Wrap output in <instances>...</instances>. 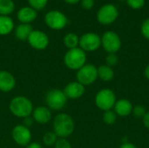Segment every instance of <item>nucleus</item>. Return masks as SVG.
<instances>
[{
    "instance_id": "obj_1",
    "label": "nucleus",
    "mask_w": 149,
    "mask_h": 148,
    "mask_svg": "<svg viewBox=\"0 0 149 148\" xmlns=\"http://www.w3.org/2000/svg\"><path fill=\"white\" fill-rule=\"evenodd\" d=\"M53 133L58 138L66 139L74 132V121L66 113H59L55 116L52 123Z\"/></svg>"
},
{
    "instance_id": "obj_2",
    "label": "nucleus",
    "mask_w": 149,
    "mask_h": 148,
    "mask_svg": "<svg viewBox=\"0 0 149 148\" xmlns=\"http://www.w3.org/2000/svg\"><path fill=\"white\" fill-rule=\"evenodd\" d=\"M10 113L17 118H27L33 112V105L31 101L24 96L14 97L9 105Z\"/></svg>"
},
{
    "instance_id": "obj_3",
    "label": "nucleus",
    "mask_w": 149,
    "mask_h": 148,
    "mask_svg": "<svg viewBox=\"0 0 149 148\" xmlns=\"http://www.w3.org/2000/svg\"><path fill=\"white\" fill-rule=\"evenodd\" d=\"M64 62L68 69L78 71L86 63V51L79 47L70 49L65 54Z\"/></svg>"
},
{
    "instance_id": "obj_4",
    "label": "nucleus",
    "mask_w": 149,
    "mask_h": 148,
    "mask_svg": "<svg viewBox=\"0 0 149 148\" xmlns=\"http://www.w3.org/2000/svg\"><path fill=\"white\" fill-rule=\"evenodd\" d=\"M115 93L108 88L102 89L98 92L95 96V105L97 107L104 112L112 110L116 103Z\"/></svg>"
},
{
    "instance_id": "obj_5",
    "label": "nucleus",
    "mask_w": 149,
    "mask_h": 148,
    "mask_svg": "<svg viewBox=\"0 0 149 148\" xmlns=\"http://www.w3.org/2000/svg\"><path fill=\"white\" fill-rule=\"evenodd\" d=\"M67 102L64 92L59 89H52L45 95V104L49 109L59 111L65 107Z\"/></svg>"
},
{
    "instance_id": "obj_6",
    "label": "nucleus",
    "mask_w": 149,
    "mask_h": 148,
    "mask_svg": "<svg viewBox=\"0 0 149 148\" xmlns=\"http://www.w3.org/2000/svg\"><path fill=\"white\" fill-rule=\"evenodd\" d=\"M45 23L50 29L59 31L66 26L68 19L63 12L58 10H52L45 14Z\"/></svg>"
},
{
    "instance_id": "obj_7",
    "label": "nucleus",
    "mask_w": 149,
    "mask_h": 148,
    "mask_svg": "<svg viewBox=\"0 0 149 148\" xmlns=\"http://www.w3.org/2000/svg\"><path fill=\"white\" fill-rule=\"evenodd\" d=\"M76 78L77 81L84 86L90 85L98 79V68L93 65L86 64L77 71Z\"/></svg>"
},
{
    "instance_id": "obj_8",
    "label": "nucleus",
    "mask_w": 149,
    "mask_h": 148,
    "mask_svg": "<svg viewBox=\"0 0 149 148\" xmlns=\"http://www.w3.org/2000/svg\"><path fill=\"white\" fill-rule=\"evenodd\" d=\"M118 9L112 3H106L97 12V20L100 24L107 25L113 24L118 17Z\"/></svg>"
},
{
    "instance_id": "obj_9",
    "label": "nucleus",
    "mask_w": 149,
    "mask_h": 148,
    "mask_svg": "<svg viewBox=\"0 0 149 148\" xmlns=\"http://www.w3.org/2000/svg\"><path fill=\"white\" fill-rule=\"evenodd\" d=\"M101 45L107 53H116L121 47V40L117 33L108 31L102 35Z\"/></svg>"
},
{
    "instance_id": "obj_10",
    "label": "nucleus",
    "mask_w": 149,
    "mask_h": 148,
    "mask_svg": "<svg viewBox=\"0 0 149 148\" xmlns=\"http://www.w3.org/2000/svg\"><path fill=\"white\" fill-rule=\"evenodd\" d=\"M79 45L84 51H95L101 45V38L94 32H87L79 38Z\"/></svg>"
},
{
    "instance_id": "obj_11",
    "label": "nucleus",
    "mask_w": 149,
    "mask_h": 148,
    "mask_svg": "<svg viewBox=\"0 0 149 148\" xmlns=\"http://www.w3.org/2000/svg\"><path fill=\"white\" fill-rule=\"evenodd\" d=\"M27 41L33 49L38 51L45 50L49 45V38L47 34L40 30H33Z\"/></svg>"
},
{
    "instance_id": "obj_12",
    "label": "nucleus",
    "mask_w": 149,
    "mask_h": 148,
    "mask_svg": "<svg viewBox=\"0 0 149 148\" xmlns=\"http://www.w3.org/2000/svg\"><path fill=\"white\" fill-rule=\"evenodd\" d=\"M11 136L15 143L22 147H26L31 140V133L30 129L24 125H17L14 126L11 132Z\"/></svg>"
},
{
    "instance_id": "obj_13",
    "label": "nucleus",
    "mask_w": 149,
    "mask_h": 148,
    "mask_svg": "<svg viewBox=\"0 0 149 148\" xmlns=\"http://www.w3.org/2000/svg\"><path fill=\"white\" fill-rule=\"evenodd\" d=\"M64 93L65 97L70 99H77L83 96L85 93V86L78 81L68 83L64 88Z\"/></svg>"
},
{
    "instance_id": "obj_14",
    "label": "nucleus",
    "mask_w": 149,
    "mask_h": 148,
    "mask_svg": "<svg viewBox=\"0 0 149 148\" xmlns=\"http://www.w3.org/2000/svg\"><path fill=\"white\" fill-rule=\"evenodd\" d=\"M16 79L14 76L7 71H0V91L10 92L15 88Z\"/></svg>"
},
{
    "instance_id": "obj_15",
    "label": "nucleus",
    "mask_w": 149,
    "mask_h": 148,
    "mask_svg": "<svg viewBox=\"0 0 149 148\" xmlns=\"http://www.w3.org/2000/svg\"><path fill=\"white\" fill-rule=\"evenodd\" d=\"M38 17V11L31 6H24L18 10L17 18L20 24H30L33 22Z\"/></svg>"
},
{
    "instance_id": "obj_16",
    "label": "nucleus",
    "mask_w": 149,
    "mask_h": 148,
    "mask_svg": "<svg viewBox=\"0 0 149 148\" xmlns=\"http://www.w3.org/2000/svg\"><path fill=\"white\" fill-rule=\"evenodd\" d=\"M32 119L38 124H46L52 120V113L47 106H38L33 109Z\"/></svg>"
},
{
    "instance_id": "obj_17",
    "label": "nucleus",
    "mask_w": 149,
    "mask_h": 148,
    "mask_svg": "<svg viewBox=\"0 0 149 148\" xmlns=\"http://www.w3.org/2000/svg\"><path fill=\"white\" fill-rule=\"evenodd\" d=\"M133 105L132 103L126 99H121L120 100H117L113 108H114V113L116 115L120 116V117H127L130 115L133 112Z\"/></svg>"
},
{
    "instance_id": "obj_18",
    "label": "nucleus",
    "mask_w": 149,
    "mask_h": 148,
    "mask_svg": "<svg viewBox=\"0 0 149 148\" xmlns=\"http://www.w3.org/2000/svg\"><path fill=\"white\" fill-rule=\"evenodd\" d=\"M32 31V26L30 24H19L15 29V36L18 40L24 41L28 39Z\"/></svg>"
},
{
    "instance_id": "obj_19",
    "label": "nucleus",
    "mask_w": 149,
    "mask_h": 148,
    "mask_svg": "<svg viewBox=\"0 0 149 148\" xmlns=\"http://www.w3.org/2000/svg\"><path fill=\"white\" fill-rule=\"evenodd\" d=\"M14 30V22L9 16H0V35H9Z\"/></svg>"
},
{
    "instance_id": "obj_20",
    "label": "nucleus",
    "mask_w": 149,
    "mask_h": 148,
    "mask_svg": "<svg viewBox=\"0 0 149 148\" xmlns=\"http://www.w3.org/2000/svg\"><path fill=\"white\" fill-rule=\"evenodd\" d=\"M113 77H114V72L112 67L107 65H103L98 68V78H100L101 80L108 82L111 81L113 79Z\"/></svg>"
},
{
    "instance_id": "obj_21",
    "label": "nucleus",
    "mask_w": 149,
    "mask_h": 148,
    "mask_svg": "<svg viewBox=\"0 0 149 148\" xmlns=\"http://www.w3.org/2000/svg\"><path fill=\"white\" fill-rule=\"evenodd\" d=\"M63 41L66 48H68L69 50L74 49V48H77L79 44V38L78 37L77 34L70 32V33H67L64 37Z\"/></svg>"
},
{
    "instance_id": "obj_22",
    "label": "nucleus",
    "mask_w": 149,
    "mask_h": 148,
    "mask_svg": "<svg viewBox=\"0 0 149 148\" xmlns=\"http://www.w3.org/2000/svg\"><path fill=\"white\" fill-rule=\"evenodd\" d=\"M15 10L13 0H0V16H9Z\"/></svg>"
},
{
    "instance_id": "obj_23",
    "label": "nucleus",
    "mask_w": 149,
    "mask_h": 148,
    "mask_svg": "<svg viewBox=\"0 0 149 148\" xmlns=\"http://www.w3.org/2000/svg\"><path fill=\"white\" fill-rule=\"evenodd\" d=\"M58 139V138L57 137V135L53 132H47L43 136V142L45 146L51 147V146L55 145Z\"/></svg>"
},
{
    "instance_id": "obj_24",
    "label": "nucleus",
    "mask_w": 149,
    "mask_h": 148,
    "mask_svg": "<svg viewBox=\"0 0 149 148\" xmlns=\"http://www.w3.org/2000/svg\"><path fill=\"white\" fill-rule=\"evenodd\" d=\"M116 120H117V115L114 113V111L108 110V111H106L103 114V121L107 125L114 124L116 122Z\"/></svg>"
},
{
    "instance_id": "obj_25",
    "label": "nucleus",
    "mask_w": 149,
    "mask_h": 148,
    "mask_svg": "<svg viewBox=\"0 0 149 148\" xmlns=\"http://www.w3.org/2000/svg\"><path fill=\"white\" fill-rule=\"evenodd\" d=\"M48 1L49 0H28V3L31 8L38 11L45 9V6L47 5Z\"/></svg>"
},
{
    "instance_id": "obj_26",
    "label": "nucleus",
    "mask_w": 149,
    "mask_h": 148,
    "mask_svg": "<svg viewBox=\"0 0 149 148\" xmlns=\"http://www.w3.org/2000/svg\"><path fill=\"white\" fill-rule=\"evenodd\" d=\"M132 113L137 117V118H143L145 116V114L147 113V111L145 109V107H143L141 105H137L133 107V112Z\"/></svg>"
},
{
    "instance_id": "obj_27",
    "label": "nucleus",
    "mask_w": 149,
    "mask_h": 148,
    "mask_svg": "<svg viewBox=\"0 0 149 148\" xmlns=\"http://www.w3.org/2000/svg\"><path fill=\"white\" fill-rule=\"evenodd\" d=\"M127 3L132 9L139 10L145 5V0H127Z\"/></svg>"
},
{
    "instance_id": "obj_28",
    "label": "nucleus",
    "mask_w": 149,
    "mask_h": 148,
    "mask_svg": "<svg viewBox=\"0 0 149 148\" xmlns=\"http://www.w3.org/2000/svg\"><path fill=\"white\" fill-rule=\"evenodd\" d=\"M118 57L115 53H108V55L106 58V64L107 65L113 67L114 65H116L118 64Z\"/></svg>"
},
{
    "instance_id": "obj_29",
    "label": "nucleus",
    "mask_w": 149,
    "mask_h": 148,
    "mask_svg": "<svg viewBox=\"0 0 149 148\" xmlns=\"http://www.w3.org/2000/svg\"><path fill=\"white\" fill-rule=\"evenodd\" d=\"M54 147L55 148H72V145L66 139L58 138L57 140Z\"/></svg>"
},
{
    "instance_id": "obj_30",
    "label": "nucleus",
    "mask_w": 149,
    "mask_h": 148,
    "mask_svg": "<svg viewBox=\"0 0 149 148\" xmlns=\"http://www.w3.org/2000/svg\"><path fill=\"white\" fill-rule=\"evenodd\" d=\"M141 31V34L143 35L144 38H146L147 39H149V18H147L142 23Z\"/></svg>"
},
{
    "instance_id": "obj_31",
    "label": "nucleus",
    "mask_w": 149,
    "mask_h": 148,
    "mask_svg": "<svg viewBox=\"0 0 149 148\" xmlns=\"http://www.w3.org/2000/svg\"><path fill=\"white\" fill-rule=\"evenodd\" d=\"M81 6L85 10H91L94 6V0H81Z\"/></svg>"
},
{
    "instance_id": "obj_32",
    "label": "nucleus",
    "mask_w": 149,
    "mask_h": 148,
    "mask_svg": "<svg viewBox=\"0 0 149 148\" xmlns=\"http://www.w3.org/2000/svg\"><path fill=\"white\" fill-rule=\"evenodd\" d=\"M32 122H33V119H31V118H30V117H27V118L24 119V126L29 128V127L32 125Z\"/></svg>"
},
{
    "instance_id": "obj_33",
    "label": "nucleus",
    "mask_w": 149,
    "mask_h": 148,
    "mask_svg": "<svg viewBox=\"0 0 149 148\" xmlns=\"http://www.w3.org/2000/svg\"><path fill=\"white\" fill-rule=\"evenodd\" d=\"M143 124L148 129H149V112H147V113L143 117Z\"/></svg>"
},
{
    "instance_id": "obj_34",
    "label": "nucleus",
    "mask_w": 149,
    "mask_h": 148,
    "mask_svg": "<svg viewBox=\"0 0 149 148\" xmlns=\"http://www.w3.org/2000/svg\"><path fill=\"white\" fill-rule=\"evenodd\" d=\"M25 148H43L42 147V146L39 144V143H38V142H31L30 144H28Z\"/></svg>"
},
{
    "instance_id": "obj_35",
    "label": "nucleus",
    "mask_w": 149,
    "mask_h": 148,
    "mask_svg": "<svg viewBox=\"0 0 149 148\" xmlns=\"http://www.w3.org/2000/svg\"><path fill=\"white\" fill-rule=\"evenodd\" d=\"M120 148H137L134 144H132V143H128V142H127V143H124V144H122L121 146H120Z\"/></svg>"
},
{
    "instance_id": "obj_36",
    "label": "nucleus",
    "mask_w": 149,
    "mask_h": 148,
    "mask_svg": "<svg viewBox=\"0 0 149 148\" xmlns=\"http://www.w3.org/2000/svg\"><path fill=\"white\" fill-rule=\"evenodd\" d=\"M66 3H69V4H76L77 3H79L80 0H64Z\"/></svg>"
},
{
    "instance_id": "obj_37",
    "label": "nucleus",
    "mask_w": 149,
    "mask_h": 148,
    "mask_svg": "<svg viewBox=\"0 0 149 148\" xmlns=\"http://www.w3.org/2000/svg\"><path fill=\"white\" fill-rule=\"evenodd\" d=\"M144 75H145V77L149 79V64L147 65V67L145 68V71H144Z\"/></svg>"
}]
</instances>
